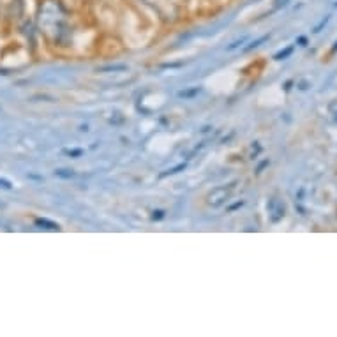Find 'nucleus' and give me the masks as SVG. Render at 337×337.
Wrapping results in <instances>:
<instances>
[{
	"instance_id": "nucleus-1",
	"label": "nucleus",
	"mask_w": 337,
	"mask_h": 337,
	"mask_svg": "<svg viewBox=\"0 0 337 337\" xmlns=\"http://www.w3.org/2000/svg\"><path fill=\"white\" fill-rule=\"evenodd\" d=\"M37 27L53 44H64L69 37V11L62 0H39Z\"/></svg>"
},
{
	"instance_id": "nucleus-2",
	"label": "nucleus",
	"mask_w": 337,
	"mask_h": 337,
	"mask_svg": "<svg viewBox=\"0 0 337 337\" xmlns=\"http://www.w3.org/2000/svg\"><path fill=\"white\" fill-rule=\"evenodd\" d=\"M228 196H229V193H228L226 187H216L212 193H208L207 203L210 205V207H221V205L228 199Z\"/></svg>"
},
{
	"instance_id": "nucleus-3",
	"label": "nucleus",
	"mask_w": 337,
	"mask_h": 337,
	"mask_svg": "<svg viewBox=\"0 0 337 337\" xmlns=\"http://www.w3.org/2000/svg\"><path fill=\"white\" fill-rule=\"evenodd\" d=\"M35 226H39V228H44V229H52V231H55V229H60V226L56 225V223H53V221H48V219H35L34 221Z\"/></svg>"
},
{
	"instance_id": "nucleus-4",
	"label": "nucleus",
	"mask_w": 337,
	"mask_h": 337,
	"mask_svg": "<svg viewBox=\"0 0 337 337\" xmlns=\"http://www.w3.org/2000/svg\"><path fill=\"white\" fill-rule=\"evenodd\" d=\"M288 4V0H274V7L279 9V7H284Z\"/></svg>"
},
{
	"instance_id": "nucleus-5",
	"label": "nucleus",
	"mask_w": 337,
	"mask_h": 337,
	"mask_svg": "<svg viewBox=\"0 0 337 337\" xmlns=\"http://www.w3.org/2000/svg\"><path fill=\"white\" fill-rule=\"evenodd\" d=\"M0 186L5 187V189H9V187H11V184H9L7 180H2V178H0Z\"/></svg>"
}]
</instances>
